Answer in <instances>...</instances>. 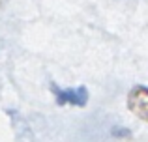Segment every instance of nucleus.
<instances>
[{
    "instance_id": "nucleus-1",
    "label": "nucleus",
    "mask_w": 148,
    "mask_h": 142,
    "mask_svg": "<svg viewBox=\"0 0 148 142\" xmlns=\"http://www.w3.org/2000/svg\"><path fill=\"white\" fill-rule=\"evenodd\" d=\"M51 90H53V95H54V99H56L58 105L84 107L88 103V90L84 86L62 90V88H58L56 84H51Z\"/></svg>"
},
{
    "instance_id": "nucleus-2",
    "label": "nucleus",
    "mask_w": 148,
    "mask_h": 142,
    "mask_svg": "<svg viewBox=\"0 0 148 142\" xmlns=\"http://www.w3.org/2000/svg\"><path fill=\"white\" fill-rule=\"evenodd\" d=\"M127 109L137 118L148 122V88L133 86L127 92Z\"/></svg>"
},
{
    "instance_id": "nucleus-3",
    "label": "nucleus",
    "mask_w": 148,
    "mask_h": 142,
    "mask_svg": "<svg viewBox=\"0 0 148 142\" xmlns=\"http://www.w3.org/2000/svg\"><path fill=\"white\" fill-rule=\"evenodd\" d=\"M2 2H4V0H0V6H2Z\"/></svg>"
}]
</instances>
